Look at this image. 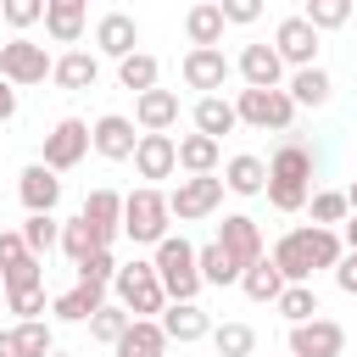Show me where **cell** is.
<instances>
[{
	"label": "cell",
	"instance_id": "6da1fadb",
	"mask_svg": "<svg viewBox=\"0 0 357 357\" xmlns=\"http://www.w3.org/2000/svg\"><path fill=\"white\" fill-rule=\"evenodd\" d=\"M346 257V240L335 234V229H290V234H279V245H273V262H279V273H284V284H307L312 279V268H335Z\"/></svg>",
	"mask_w": 357,
	"mask_h": 357
},
{
	"label": "cell",
	"instance_id": "7a4b0ae2",
	"mask_svg": "<svg viewBox=\"0 0 357 357\" xmlns=\"http://www.w3.org/2000/svg\"><path fill=\"white\" fill-rule=\"evenodd\" d=\"M167 223H173V206H167V195L156 184H139L134 195H123V234L134 245H162Z\"/></svg>",
	"mask_w": 357,
	"mask_h": 357
},
{
	"label": "cell",
	"instance_id": "3957f363",
	"mask_svg": "<svg viewBox=\"0 0 357 357\" xmlns=\"http://www.w3.org/2000/svg\"><path fill=\"white\" fill-rule=\"evenodd\" d=\"M156 279H162V290H167V301H195L201 296V268H195V245L184 240V234H167L162 245H156Z\"/></svg>",
	"mask_w": 357,
	"mask_h": 357
},
{
	"label": "cell",
	"instance_id": "277c9868",
	"mask_svg": "<svg viewBox=\"0 0 357 357\" xmlns=\"http://www.w3.org/2000/svg\"><path fill=\"white\" fill-rule=\"evenodd\" d=\"M112 290H117V307H128V318H156V312H167V290H162V279H156V262H123L117 279H112Z\"/></svg>",
	"mask_w": 357,
	"mask_h": 357
},
{
	"label": "cell",
	"instance_id": "5b68a950",
	"mask_svg": "<svg viewBox=\"0 0 357 357\" xmlns=\"http://www.w3.org/2000/svg\"><path fill=\"white\" fill-rule=\"evenodd\" d=\"M234 112H240V123H251V128H273V134H290V123H296V100H290V89H240Z\"/></svg>",
	"mask_w": 357,
	"mask_h": 357
},
{
	"label": "cell",
	"instance_id": "8992f818",
	"mask_svg": "<svg viewBox=\"0 0 357 357\" xmlns=\"http://www.w3.org/2000/svg\"><path fill=\"white\" fill-rule=\"evenodd\" d=\"M223 178L218 173H190V178H178V190L167 195V206H173V218L178 223H195V218H212L218 206H223Z\"/></svg>",
	"mask_w": 357,
	"mask_h": 357
},
{
	"label": "cell",
	"instance_id": "52a82bcc",
	"mask_svg": "<svg viewBox=\"0 0 357 357\" xmlns=\"http://www.w3.org/2000/svg\"><path fill=\"white\" fill-rule=\"evenodd\" d=\"M50 56H45V45H33V39H6L0 45V78L6 84H45L50 78Z\"/></svg>",
	"mask_w": 357,
	"mask_h": 357
},
{
	"label": "cell",
	"instance_id": "ba28073f",
	"mask_svg": "<svg viewBox=\"0 0 357 357\" xmlns=\"http://www.w3.org/2000/svg\"><path fill=\"white\" fill-rule=\"evenodd\" d=\"M95 139H89V123H78V117H61L50 134H45V167H56V173H67V167H78L84 162V151H89Z\"/></svg>",
	"mask_w": 357,
	"mask_h": 357
},
{
	"label": "cell",
	"instance_id": "9c48e42d",
	"mask_svg": "<svg viewBox=\"0 0 357 357\" xmlns=\"http://www.w3.org/2000/svg\"><path fill=\"white\" fill-rule=\"evenodd\" d=\"M340 351H346V329L335 318L290 324V357H340Z\"/></svg>",
	"mask_w": 357,
	"mask_h": 357
},
{
	"label": "cell",
	"instance_id": "30bf717a",
	"mask_svg": "<svg viewBox=\"0 0 357 357\" xmlns=\"http://www.w3.org/2000/svg\"><path fill=\"white\" fill-rule=\"evenodd\" d=\"M178 73H184V84H190V89L218 95V89L229 84V73H234V67H229V56H223L218 45H195V50L184 56V67H178Z\"/></svg>",
	"mask_w": 357,
	"mask_h": 357
},
{
	"label": "cell",
	"instance_id": "8fae6325",
	"mask_svg": "<svg viewBox=\"0 0 357 357\" xmlns=\"http://www.w3.org/2000/svg\"><path fill=\"white\" fill-rule=\"evenodd\" d=\"M218 245L240 262V268H251V262H262V229H257V218H245V212H229L223 223H218Z\"/></svg>",
	"mask_w": 357,
	"mask_h": 357
},
{
	"label": "cell",
	"instance_id": "7c38bea8",
	"mask_svg": "<svg viewBox=\"0 0 357 357\" xmlns=\"http://www.w3.org/2000/svg\"><path fill=\"white\" fill-rule=\"evenodd\" d=\"M273 50H279V61H290V67H312V56H318V28H312L307 17H284V22L273 28Z\"/></svg>",
	"mask_w": 357,
	"mask_h": 357
},
{
	"label": "cell",
	"instance_id": "4fadbf2b",
	"mask_svg": "<svg viewBox=\"0 0 357 357\" xmlns=\"http://www.w3.org/2000/svg\"><path fill=\"white\" fill-rule=\"evenodd\" d=\"M89 139H95V151H100L106 162H134V145H139L134 123H128V117H117V112L95 117V123H89Z\"/></svg>",
	"mask_w": 357,
	"mask_h": 357
},
{
	"label": "cell",
	"instance_id": "5bb4252c",
	"mask_svg": "<svg viewBox=\"0 0 357 357\" xmlns=\"http://www.w3.org/2000/svg\"><path fill=\"white\" fill-rule=\"evenodd\" d=\"M78 218L95 229V240H100V245H112V240L123 234V195H117V190H89Z\"/></svg>",
	"mask_w": 357,
	"mask_h": 357
},
{
	"label": "cell",
	"instance_id": "9a60e30c",
	"mask_svg": "<svg viewBox=\"0 0 357 357\" xmlns=\"http://www.w3.org/2000/svg\"><path fill=\"white\" fill-rule=\"evenodd\" d=\"M134 45H139V22H134L128 11H106V17L95 22V50H100V56L123 61V56H134Z\"/></svg>",
	"mask_w": 357,
	"mask_h": 357
},
{
	"label": "cell",
	"instance_id": "2e32d148",
	"mask_svg": "<svg viewBox=\"0 0 357 357\" xmlns=\"http://www.w3.org/2000/svg\"><path fill=\"white\" fill-rule=\"evenodd\" d=\"M134 167H139V178H173V167H178V139H173V134H139Z\"/></svg>",
	"mask_w": 357,
	"mask_h": 357
},
{
	"label": "cell",
	"instance_id": "e0dca14e",
	"mask_svg": "<svg viewBox=\"0 0 357 357\" xmlns=\"http://www.w3.org/2000/svg\"><path fill=\"white\" fill-rule=\"evenodd\" d=\"M17 195H22V206H28V212H56V201H61V178H56V167L28 162V167H22V178H17Z\"/></svg>",
	"mask_w": 357,
	"mask_h": 357
},
{
	"label": "cell",
	"instance_id": "ac0fdd59",
	"mask_svg": "<svg viewBox=\"0 0 357 357\" xmlns=\"http://www.w3.org/2000/svg\"><path fill=\"white\" fill-rule=\"evenodd\" d=\"M234 67H240L245 89H279V78H284V61H279L273 45H245Z\"/></svg>",
	"mask_w": 357,
	"mask_h": 357
},
{
	"label": "cell",
	"instance_id": "d6986e66",
	"mask_svg": "<svg viewBox=\"0 0 357 357\" xmlns=\"http://www.w3.org/2000/svg\"><path fill=\"white\" fill-rule=\"evenodd\" d=\"M134 123H139L145 134H167V128L178 123V95H173V89H145V95H134Z\"/></svg>",
	"mask_w": 357,
	"mask_h": 357
},
{
	"label": "cell",
	"instance_id": "ffe728a7",
	"mask_svg": "<svg viewBox=\"0 0 357 357\" xmlns=\"http://www.w3.org/2000/svg\"><path fill=\"white\" fill-rule=\"evenodd\" d=\"M100 307H106V284H84V279H78L73 290H61V296L50 301V312H56L61 324H89V318H95Z\"/></svg>",
	"mask_w": 357,
	"mask_h": 357
},
{
	"label": "cell",
	"instance_id": "44dd1931",
	"mask_svg": "<svg viewBox=\"0 0 357 357\" xmlns=\"http://www.w3.org/2000/svg\"><path fill=\"white\" fill-rule=\"evenodd\" d=\"M162 329H167V340L190 346V340H206V335H212V318H206V307H195V301H167Z\"/></svg>",
	"mask_w": 357,
	"mask_h": 357
},
{
	"label": "cell",
	"instance_id": "7402d4cb",
	"mask_svg": "<svg viewBox=\"0 0 357 357\" xmlns=\"http://www.w3.org/2000/svg\"><path fill=\"white\" fill-rule=\"evenodd\" d=\"M112 351H117V357H162V351H167V329H162V318H134Z\"/></svg>",
	"mask_w": 357,
	"mask_h": 357
},
{
	"label": "cell",
	"instance_id": "603a6c76",
	"mask_svg": "<svg viewBox=\"0 0 357 357\" xmlns=\"http://www.w3.org/2000/svg\"><path fill=\"white\" fill-rule=\"evenodd\" d=\"M50 78L61 84V89H95V78H100V56H89V50H67V56H56V67H50Z\"/></svg>",
	"mask_w": 357,
	"mask_h": 357
},
{
	"label": "cell",
	"instance_id": "cb8c5ba5",
	"mask_svg": "<svg viewBox=\"0 0 357 357\" xmlns=\"http://www.w3.org/2000/svg\"><path fill=\"white\" fill-rule=\"evenodd\" d=\"M223 184H229L234 195H262V190H268V162L251 156V151H240V156L223 162Z\"/></svg>",
	"mask_w": 357,
	"mask_h": 357
},
{
	"label": "cell",
	"instance_id": "d4e9b609",
	"mask_svg": "<svg viewBox=\"0 0 357 357\" xmlns=\"http://www.w3.org/2000/svg\"><path fill=\"white\" fill-rule=\"evenodd\" d=\"M240 128V112H234V100H223V95H201L195 100V134H212V139H223V134H234Z\"/></svg>",
	"mask_w": 357,
	"mask_h": 357
},
{
	"label": "cell",
	"instance_id": "484cf974",
	"mask_svg": "<svg viewBox=\"0 0 357 357\" xmlns=\"http://www.w3.org/2000/svg\"><path fill=\"white\" fill-rule=\"evenodd\" d=\"M268 178H290V184H307L312 190V151L301 139H284L273 151V162H268Z\"/></svg>",
	"mask_w": 357,
	"mask_h": 357
},
{
	"label": "cell",
	"instance_id": "4316f807",
	"mask_svg": "<svg viewBox=\"0 0 357 357\" xmlns=\"http://www.w3.org/2000/svg\"><path fill=\"white\" fill-rule=\"evenodd\" d=\"M195 268H201V279H206V284H240V273H245V268H240L218 240L195 245Z\"/></svg>",
	"mask_w": 357,
	"mask_h": 357
},
{
	"label": "cell",
	"instance_id": "83f0119b",
	"mask_svg": "<svg viewBox=\"0 0 357 357\" xmlns=\"http://www.w3.org/2000/svg\"><path fill=\"white\" fill-rule=\"evenodd\" d=\"M240 290H245L251 301H279V296H284V273H279V262H273V257L251 262V268L240 273Z\"/></svg>",
	"mask_w": 357,
	"mask_h": 357
},
{
	"label": "cell",
	"instance_id": "f1b7e54d",
	"mask_svg": "<svg viewBox=\"0 0 357 357\" xmlns=\"http://www.w3.org/2000/svg\"><path fill=\"white\" fill-rule=\"evenodd\" d=\"M223 11H218V0H201V6H190V17H184V33H190V45H223Z\"/></svg>",
	"mask_w": 357,
	"mask_h": 357
},
{
	"label": "cell",
	"instance_id": "f546056e",
	"mask_svg": "<svg viewBox=\"0 0 357 357\" xmlns=\"http://www.w3.org/2000/svg\"><path fill=\"white\" fill-rule=\"evenodd\" d=\"M329 95H335V84H329V73H324L318 61L290 73V100H296V106H324Z\"/></svg>",
	"mask_w": 357,
	"mask_h": 357
},
{
	"label": "cell",
	"instance_id": "4dcf8cb0",
	"mask_svg": "<svg viewBox=\"0 0 357 357\" xmlns=\"http://www.w3.org/2000/svg\"><path fill=\"white\" fill-rule=\"evenodd\" d=\"M178 167L184 173H218V139L212 134H184L178 139Z\"/></svg>",
	"mask_w": 357,
	"mask_h": 357
},
{
	"label": "cell",
	"instance_id": "1f68e13d",
	"mask_svg": "<svg viewBox=\"0 0 357 357\" xmlns=\"http://www.w3.org/2000/svg\"><path fill=\"white\" fill-rule=\"evenodd\" d=\"M156 56H145V50H134V56H123L117 61V84L123 89H134V95H145V89H156Z\"/></svg>",
	"mask_w": 357,
	"mask_h": 357
},
{
	"label": "cell",
	"instance_id": "d6a6232c",
	"mask_svg": "<svg viewBox=\"0 0 357 357\" xmlns=\"http://www.w3.org/2000/svg\"><path fill=\"white\" fill-rule=\"evenodd\" d=\"M22 240H28V251H33V257H45L50 245H61V223H56V212H28Z\"/></svg>",
	"mask_w": 357,
	"mask_h": 357
},
{
	"label": "cell",
	"instance_id": "836d02e7",
	"mask_svg": "<svg viewBox=\"0 0 357 357\" xmlns=\"http://www.w3.org/2000/svg\"><path fill=\"white\" fill-rule=\"evenodd\" d=\"M273 307H279L284 324H307V318H318V296H312V284H284V296H279Z\"/></svg>",
	"mask_w": 357,
	"mask_h": 357
},
{
	"label": "cell",
	"instance_id": "e575fe53",
	"mask_svg": "<svg viewBox=\"0 0 357 357\" xmlns=\"http://www.w3.org/2000/svg\"><path fill=\"white\" fill-rule=\"evenodd\" d=\"M212 346H218V357H251L257 329L251 324H212Z\"/></svg>",
	"mask_w": 357,
	"mask_h": 357
},
{
	"label": "cell",
	"instance_id": "d590c367",
	"mask_svg": "<svg viewBox=\"0 0 357 357\" xmlns=\"http://www.w3.org/2000/svg\"><path fill=\"white\" fill-rule=\"evenodd\" d=\"M11 335H17L22 357H50V351H56V335H50V324H45V318H22Z\"/></svg>",
	"mask_w": 357,
	"mask_h": 357
},
{
	"label": "cell",
	"instance_id": "8d00e7d4",
	"mask_svg": "<svg viewBox=\"0 0 357 357\" xmlns=\"http://www.w3.org/2000/svg\"><path fill=\"white\" fill-rule=\"evenodd\" d=\"M351 6H357V0H307V11H301V17H307L318 33H329V28H346Z\"/></svg>",
	"mask_w": 357,
	"mask_h": 357
},
{
	"label": "cell",
	"instance_id": "74e56055",
	"mask_svg": "<svg viewBox=\"0 0 357 357\" xmlns=\"http://www.w3.org/2000/svg\"><path fill=\"white\" fill-rule=\"evenodd\" d=\"M262 195H268V206H273V212H301V206L312 201V190H307V184H290V178H268V190H262Z\"/></svg>",
	"mask_w": 357,
	"mask_h": 357
},
{
	"label": "cell",
	"instance_id": "f35d334b",
	"mask_svg": "<svg viewBox=\"0 0 357 357\" xmlns=\"http://www.w3.org/2000/svg\"><path fill=\"white\" fill-rule=\"evenodd\" d=\"M307 206H312V223H318V229H335V223H346V212H351V206H346V190H318Z\"/></svg>",
	"mask_w": 357,
	"mask_h": 357
},
{
	"label": "cell",
	"instance_id": "ab89813d",
	"mask_svg": "<svg viewBox=\"0 0 357 357\" xmlns=\"http://www.w3.org/2000/svg\"><path fill=\"white\" fill-rule=\"evenodd\" d=\"M61 251L73 257V268L89 257V251H100V240H95V229L84 223V218H73V223H61Z\"/></svg>",
	"mask_w": 357,
	"mask_h": 357
},
{
	"label": "cell",
	"instance_id": "60d3db41",
	"mask_svg": "<svg viewBox=\"0 0 357 357\" xmlns=\"http://www.w3.org/2000/svg\"><path fill=\"white\" fill-rule=\"evenodd\" d=\"M128 324H134V318H128V307H100V312L89 318V335H95L100 346H117Z\"/></svg>",
	"mask_w": 357,
	"mask_h": 357
},
{
	"label": "cell",
	"instance_id": "b9f144b4",
	"mask_svg": "<svg viewBox=\"0 0 357 357\" xmlns=\"http://www.w3.org/2000/svg\"><path fill=\"white\" fill-rule=\"evenodd\" d=\"M78 279H84V284H112V279H117V257H112V245L89 251V257L78 262Z\"/></svg>",
	"mask_w": 357,
	"mask_h": 357
},
{
	"label": "cell",
	"instance_id": "7bdbcfd3",
	"mask_svg": "<svg viewBox=\"0 0 357 357\" xmlns=\"http://www.w3.org/2000/svg\"><path fill=\"white\" fill-rule=\"evenodd\" d=\"M0 284H6V290H33V284H45V262H39V257H22V262L0 268Z\"/></svg>",
	"mask_w": 357,
	"mask_h": 357
},
{
	"label": "cell",
	"instance_id": "ee69618b",
	"mask_svg": "<svg viewBox=\"0 0 357 357\" xmlns=\"http://www.w3.org/2000/svg\"><path fill=\"white\" fill-rule=\"evenodd\" d=\"M45 33L56 45H78L84 39V17H61V11H45Z\"/></svg>",
	"mask_w": 357,
	"mask_h": 357
},
{
	"label": "cell",
	"instance_id": "f6af8a7d",
	"mask_svg": "<svg viewBox=\"0 0 357 357\" xmlns=\"http://www.w3.org/2000/svg\"><path fill=\"white\" fill-rule=\"evenodd\" d=\"M0 17H6L11 28H33V22L45 17V0H0Z\"/></svg>",
	"mask_w": 357,
	"mask_h": 357
},
{
	"label": "cell",
	"instance_id": "bcb514c9",
	"mask_svg": "<svg viewBox=\"0 0 357 357\" xmlns=\"http://www.w3.org/2000/svg\"><path fill=\"white\" fill-rule=\"evenodd\" d=\"M6 307H11L17 318H39V312H45V284H33V290H6Z\"/></svg>",
	"mask_w": 357,
	"mask_h": 357
},
{
	"label": "cell",
	"instance_id": "7dc6e473",
	"mask_svg": "<svg viewBox=\"0 0 357 357\" xmlns=\"http://www.w3.org/2000/svg\"><path fill=\"white\" fill-rule=\"evenodd\" d=\"M22 257H33L28 240H22V229H0V268H11V262H22Z\"/></svg>",
	"mask_w": 357,
	"mask_h": 357
},
{
	"label": "cell",
	"instance_id": "c3c4849f",
	"mask_svg": "<svg viewBox=\"0 0 357 357\" xmlns=\"http://www.w3.org/2000/svg\"><path fill=\"white\" fill-rule=\"evenodd\" d=\"M218 11H223V22H257L262 17V0H218Z\"/></svg>",
	"mask_w": 357,
	"mask_h": 357
},
{
	"label": "cell",
	"instance_id": "681fc988",
	"mask_svg": "<svg viewBox=\"0 0 357 357\" xmlns=\"http://www.w3.org/2000/svg\"><path fill=\"white\" fill-rule=\"evenodd\" d=\"M335 284H340L346 296H357V257H351V251H346V257L335 262Z\"/></svg>",
	"mask_w": 357,
	"mask_h": 357
},
{
	"label": "cell",
	"instance_id": "f907efd6",
	"mask_svg": "<svg viewBox=\"0 0 357 357\" xmlns=\"http://www.w3.org/2000/svg\"><path fill=\"white\" fill-rule=\"evenodd\" d=\"M11 117H17V84L0 78V123H11Z\"/></svg>",
	"mask_w": 357,
	"mask_h": 357
},
{
	"label": "cell",
	"instance_id": "816d5d0a",
	"mask_svg": "<svg viewBox=\"0 0 357 357\" xmlns=\"http://www.w3.org/2000/svg\"><path fill=\"white\" fill-rule=\"evenodd\" d=\"M89 0H45V11H61V17H84Z\"/></svg>",
	"mask_w": 357,
	"mask_h": 357
},
{
	"label": "cell",
	"instance_id": "f5cc1de1",
	"mask_svg": "<svg viewBox=\"0 0 357 357\" xmlns=\"http://www.w3.org/2000/svg\"><path fill=\"white\" fill-rule=\"evenodd\" d=\"M0 357H22V346H17V335H11V329H0Z\"/></svg>",
	"mask_w": 357,
	"mask_h": 357
},
{
	"label": "cell",
	"instance_id": "db71d44e",
	"mask_svg": "<svg viewBox=\"0 0 357 357\" xmlns=\"http://www.w3.org/2000/svg\"><path fill=\"white\" fill-rule=\"evenodd\" d=\"M340 240H346V251H351V257H357V212H351V218H346V234H340Z\"/></svg>",
	"mask_w": 357,
	"mask_h": 357
},
{
	"label": "cell",
	"instance_id": "11a10c76",
	"mask_svg": "<svg viewBox=\"0 0 357 357\" xmlns=\"http://www.w3.org/2000/svg\"><path fill=\"white\" fill-rule=\"evenodd\" d=\"M346 206H351V212H357V178H351V184H346Z\"/></svg>",
	"mask_w": 357,
	"mask_h": 357
},
{
	"label": "cell",
	"instance_id": "9f6ffc18",
	"mask_svg": "<svg viewBox=\"0 0 357 357\" xmlns=\"http://www.w3.org/2000/svg\"><path fill=\"white\" fill-rule=\"evenodd\" d=\"M50 357H67V351H50Z\"/></svg>",
	"mask_w": 357,
	"mask_h": 357
},
{
	"label": "cell",
	"instance_id": "6f0895ef",
	"mask_svg": "<svg viewBox=\"0 0 357 357\" xmlns=\"http://www.w3.org/2000/svg\"><path fill=\"white\" fill-rule=\"evenodd\" d=\"M0 296H6V284H0Z\"/></svg>",
	"mask_w": 357,
	"mask_h": 357
}]
</instances>
